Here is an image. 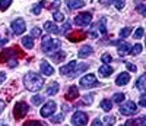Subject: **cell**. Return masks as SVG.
Listing matches in <instances>:
<instances>
[{
    "instance_id": "cell-27",
    "label": "cell",
    "mask_w": 146,
    "mask_h": 126,
    "mask_svg": "<svg viewBox=\"0 0 146 126\" xmlns=\"http://www.w3.org/2000/svg\"><path fill=\"white\" fill-rule=\"evenodd\" d=\"M142 50H143V46H142V44H135L133 47H130V53H131L133 56H137V54H140Z\"/></svg>"
},
{
    "instance_id": "cell-31",
    "label": "cell",
    "mask_w": 146,
    "mask_h": 126,
    "mask_svg": "<svg viewBox=\"0 0 146 126\" xmlns=\"http://www.w3.org/2000/svg\"><path fill=\"white\" fill-rule=\"evenodd\" d=\"M130 34H131V28H130V27L120 29V37H121V38H126V37H129Z\"/></svg>"
},
{
    "instance_id": "cell-11",
    "label": "cell",
    "mask_w": 146,
    "mask_h": 126,
    "mask_svg": "<svg viewBox=\"0 0 146 126\" xmlns=\"http://www.w3.org/2000/svg\"><path fill=\"white\" fill-rule=\"evenodd\" d=\"M56 109H57V104H56L54 101H47V103L41 107L40 113H41L42 117H50V116H53L54 113H56Z\"/></svg>"
},
{
    "instance_id": "cell-49",
    "label": "cell",
    "mask_w": 146,
    "mask_h": 126,
    "mask_svg": "<svg viewBox=\"0 0 146 126\" xmlns=\"http://www.w3.org/2000/svg\"><path fill=\"white\" fill-rule=\"evenodd\" d=\"M6 81V73L5 72H0V84H3Z\"/></svg>"
},
{
    "instance_id": "cell-2",
    "label": "cell",
    "mask_w": 146,
    "mask_h": 126,
    "mask_svg": "<svg viewBox=\"0 0 146 126\" xmlns=\"http://www.w3.org/2000/svg\"><path fill=\"white\" fill-rule=\"evenodd\" d=\"M23 85H25L27 90L29 91H40L42 85H44V79L40 76L38 73L35 72H28L25 76H23Z\"/></svg>"
},
{
    "instance_id": "cell-15",
    "label": "cell",
    "mask_w": 146,
    "mask_h": 126,
    "mask_svg": "<svg viewBox=\"0 0 146 126\" xmlns=\"http://www.w3.org/2000/svg\"><path fill=\"white\" fill-rule=\"evenodd\" d=\"M130 82V75H129V72H121L118 76H117V79H115V84L118 85V86H123V85H126V84H129Z\"/></svg>"
},
{
    "instance_id": "cell-34",
    "label": "cell",
    "mask_w": 146,
    "mask_h": 126,
    "mask_svg": "<svg viewBox=\"0 0 146 126\" xmlns=\"http://www.w3.org/2000/svg\"><path fill=\"white\" fill-rule=\"evenodd\" d=\"M104 120H105V125H107V126H113L114 122H115V117H114V116H105Z\"/></svg>"
},
{
    "instance_id": "cell-6",
    "label": "cell",
    "mask_w": 146,
    "mask_h": 126,
    "mask_svg": "<svg viewBox=\"0 0 146 126\" xmlns=\"http://www.w3.org/2000/svg\"><path fill=\"white\" fill-rule=\"evenodd\" d=\"M29 111V107L25 101H19L15 104V110H13V116L16 120H21L27 116V113Z\"/></svg>"
},
{
    "instance_id": "cell-12",
    "label": "cell",
    "mask_w": 146,
    "mask_h": 126,
    "mask_svg": "<svg viewBox=\"0 0 146 126\" xmlns=\"http://www.w3.org/2000/svg\"><path fill=\"white\" fill-rule=\"evenodd\" d=\"M10 28H12V31H13L16 35H21V34L25 32V29H27L25 21H23L22 18H18V19H15L13 22L10 23Z\"/></svg>"
},
{
    "instance_id": "cell-52",
    "label": "cell",
    "mask_w": 146,
    "mask_h": 126,
    "mask_svg": "<svg viewBox=\"0 0 146 126\" xmlns=\"http://www.w3.org/2000/svg\"><path fill=\"white\" fill-rule=\"evenodd\" d=\"M53 7H54V10H57V9L60 7V0H54V5H53Z\"/></svg>"
},
{
    "instance_id": "cell-47",
    "label": "cell",
    "mask_w": 146,
    "mask_h": 126,
    "mask_svg": "<svg viewBox=\"0 0 146 126\" xmlns=\"http://www.w3.org/2000/svg\"><path fill=\"white\" fill-rule=\"evenodd\" d=\"M5 107H6V101H5V100H2V98H0V115L3 113Z\"/></svg>"
},
{
    "instance_id": "cell-16",
    "label": "cell",
    "mask_w": 146,
    "mask_h": 126,
    "mask_svg": "<svg viewBox=\"0 0 146 126\" xmlns=\"http://www.w3.org/2000/svg\"><path fill=\"white\" fill-rule=\"evenodd\" d=\"M78 97H79V90L75 85H72L69 88V91L66 92V100H67V101H73V100H76Z\"/></svg>"
},
{
    "instance_id": "cell-35",
    "label": "cell",
    "mask_w": 146,
    "mask_h": 126,
    "mask_svg": "<svg viewBox=\"0 0 146 126\" xmlns=\"http://www.w3.org/2000/svg\"><path fill=\"white\" fill-rule=\"evenodd\" d=\"M143 34H145V29L140 27V28H137L136 29V32H135V40H140L142 37H143Z\"/></svg>"
},
{
    "instance_id": "cell-3",
    "label": "cell",
    "mask_w": 146,
    "mask_h": 126,
    "mask_svg": "<svg viewBox=\"0 0 146 126\" xmlns=\"http://www.w3.org/2000/svg\"><path fill=\"white\" fill-rule=\"evenodd\" d=\"M60 46H62L60 40H57V38H51V37H48V35L42 37V41H41V50H42L44 53H47V54H50L51 52L54 53L56 50H58V48H60Z\"/></svg>"
},
{
    "instance_id": "cell-13",
    "label": "cell",
    "mask_w": 146,
    "mask_h": 126,
    "mask_svg": "<svg viewBox=\"0 0 146 126\" xmlns=\"http://www.w3.org/2000/svg\"><path fill=\"white\" fill-rule=\"evenodd\" d=\"M40 70H41L42 75H45V76H51V75H54V68H53L48 62H45V60H41V63H40Z\"/></svg>"
},
{
    "instance_id": "cell-10",
    "label": "cell",
    "mask_w": 146,
    "mask_h": 126,
    "mask_svg": "<svg viewBox=\"0 0 146 126\" xmlns=\"http://www.w3.org/2000/svg\"><path fill=\"white\" fill-rule=\"evenodd\" d=\"M98 85H100L98 79H96L95 75H92V73L85 75V76L80 79V86H83V88H95Z\"/></svg>"
},
{
    "instance_id": "cell-44",
    "label": "cell",
    "mask_w": 146,
    "mask_h": 126,
    "mask_svg": "<svg viewBox=\"0 0 146 126\" xmlns=\"http://www.w3.org/2000/svg\"><path fill=\"white\" fill-rule=\"evenodd\" d=\"M69 28H70V23L69 22H64V25L62 27V29H60V34H64L66 31H69Z\"/></svg>"
},
{
    "instance_id": "cell-39",
    "label": "cell",
    "mask_w": 146,
    "mask_h": 126,
    "mask_svg": "<svg viewBox=\"0 0 146 126\" xmlns=\"http://www.w3.org/2000/svg\"><path fill=\"white\" fill-rule=\"evenodd\" d=\"M23 126H44L41 122H36V120H29V122H25Z\"/></svg>"
},
{
    "instance_id": "cell-54",
    "label": "cell",
    "mask_w": 146,
    "mask_h": 126,
    "mask_svg": "<svg viewBox=\"0 0 146 126\" xmlns=\"http://www.w3.org/2000/svg\"><path fill=\"white\" fill-rule=\"evenodd\" d=\"M6 43H7L6 38H0V46H3V44H6Z\"/></svg>"
},
{
    "instance_id": "cell-18",
    "label": "cell",
    "mask_w": 146,
    "mask_h": 126,
    "mask_svg": "<svg viewBox=\"0 0 146 126\" xmlns=\"http://www.w3.org/2000/svg\"><path fill=\"white\" fill-rule=\"evenodd\" d=\"M94 53V50H92V47L91 46H83L80 50H79V53H78V56L80 57V59H85V57H88V56H91Z\"/></svg>"
},
{
    "instance_id": "cell-8",
    "label": "cell",
    "mask_w": 146,
    "mask_h": 126,
    "mask_svg": "<svg viewBox=\"0 0 146 126\" xmlns=\"http://www.w3.org/2000/svg\"><path fill=\"white\" fill-rule=\"evenodd\" d=\"M137 111V104L135 101H126L120 106V113L124 116H131Z\"/></svg>"
},
{
    "instance_id": "cell-51",
    "label": "cell",
    "mask_w": 146,
    "mask_h": 126,
    "mask_svg": "<svg viewBox=\"0 0 146 126\" xmlns=\"http://www.w3.org/2000/svg\"><path fill=\"white\" fill-rule=\"evenodd\" d=\"M91 126H102V123L100 122V119H95L94 122H92V125Z\"/></svg>"
},
{
    "instance_id": "cell-29",
    "label": "cell",
    "mask_w": 146,
    "mask_h": 126,
    "mask_svg": "<svg viewBox=\"0 0 146 126\" xmlns=\"http://www.w3.org/2000/svg\"><path fill=\"white\" fill-rule=\"evenodd\" d=\"M31 101H32L34 106H40V104L44 101V97H42V95H34V97L31 98Z\"/></svg>"
},
{
    "instance_id": "cell-48",
    "label": "cell",
    "mask_w": 146,
    "mask_h": 126,
    "mask_svg": "<svg viewBox=\"0 0 146 126\" xmlns=\"http://www.w3.org/2000/svg\"><path fill=\"white\" fill-rule=\"evenodd\" d=\"M18 65V62L15 60V59H12V60H9V68H15Z\"/></svg>"
},
{
    "instance_id": "cell-40",
    "label": "cell",
    "mask_w": 146,
    "mask_h": 126,
    "mask_svg": "<svg viewBox=\"0 0 146 126\" xmlns=\"http://www.w3.org/2000/svg\"><path fill=\"white\" fill-rule=\"evenodd\" d=\"M124 65H126V68L130 70V72H136L137 70V68H136V65H133V63L131 62H126L124 63Z\"/></svg>"
},
{
    "instance_id": "cell-22",
    "label": "cell",
    "mask_w": 146,
    "mask_h": 126,
    "mask_svg": "<svg viewBox=\"0 0 146 126\" xmlns=\"http://www.w3.org/2000/svg\"><path fill=\"white\" fill-rule=\"evenodd\" d=\"M145 86H146V75H140L139 79L136 81V88L139 91H145Z\"/></svg>"
},
{
    "instance_id": "cell-1",
    "label": "cell",
    "mask_w": 146,
    "mask_h": 126,
    "mask_svg": "<svg viewBox=\"0 0 146 126\" xmlns=\"http://www.w3.org/2000/svg\"><path fill=\"white\" fill-rule=\"evenodd\" d=\"M85 70H88V63H79L76 60H72L70 63L60 68V73L66 75L67 78H75L78 75L83 73Z\"/></svg>"
},
{
    "instance_id": "cell-19",
    "label": "cell",
    "mask_w": 146,
    "mask_h": 126,
    "mask_svg": "<svg viewBox=\"0 0 146 126\" xmlns=\"http://www.w3.org/2000/svg\"><path fill=\"white\" fill-rule=\"evenodd\" d=\"M117 52H118L120 56H126V54L130 52V44L126 43V41H124V43L120 41V43H118V50H117Z\"/></svg>"
},
{
    "instance_id": "cell-46",
    "label": "cell",
    "mask_w": 146,
    "mask_h": 126,
    "mask_svg": "<svg viewBox=\"0 0 146 126\" xmlns=\"http://www.w3.org/2000/svg\"><path fill=\"white\" fill-rule=\"evenodd\" d=\"M63 117H64V115H60V116H56V117H53V120L51 122H54V123H60L63 120Z\"/></svg>"
},
{
    "instance_id": "cell-32",
    "label": "cell",
    "mask_w": 146,
    "mask_h": 126,
    "mask_svg": "<svg viewBox=\"0 0 146 126\" xmlns=\"http://www.w3.org/2000/svg\"><path fill=\"white\" fill-rule=\"evenodd\" d=\"M41 9H42V3H35L32 7V13L34 15H40L41 13Z\"/></svg>"
},
{
    "instance_id": "cell-7",
    "label": "cell",
    "mask_w": 146,
    "mask_h": 126,
    "mask_svg": "<svg viewBox=\"0 0 146 126\" xmlns=\"http://www.w3.org/2000/svg\"><path fill=\"white\" fill-rule=\"evenodd\" d=\"M92 21V13L91 12H82V13L75 16V23L78 27H88Z\"/></svg>"
},
{
    "instance_id": "cell-36",
    "label": "cell",
    "mask_w": 146,
    "mask_h": 126,
    "mask_svg": "<svg viewBox=\"0 0 146 126\" xmlns=\"http://www.w3.org/2000/svg\"><path fill=\"white\" fill-rule=\"evenodd\" d=\"M101 60H102V63L104 65H107V63H111V60H113V57H111V54H102L101 56Z\"/></svg>"
},
{
    "instance_id": "cell-33",
    "label": "cell",
    "mask_w": 146,
    "mask_h": 126,
    "mask_svg": "<svg viewBox=\"0 0 146 126\" xmlns=\"http://www.w3.org/2000/svg\"><path fill=\"white\" fill-rule=\"evenodd\" d=\"M114 101L115 103H123L124 101V98H126V95L124 94H121V92H117V94H114Z\"/></svg>"
},
{
    "instance_id": "cell-30",
    "label": "cell",
    "mask_w": 146,
    "mask_h": 126,
    "mask_svg": "<svg viewBox=\"0 0 146 126\" xmlns=\"http://www.w3.org/2000/svg\"><path fill=\"white\" fill-rule=\"evenodd\" d=\"M10 3H12V0H0V10L5 12L10 6Z\"/></svg>"
},
{
    "instance_id": "cell-20",
    "label": "cell",
    "mask_w": 146,
    "mask_h": 126,
    "mask_svg": "<svg viewBox=\"0 0 146 126\" xmlns=\"http://www.w3.org/2000/svg\"><path fill=\"white\" fill-rule=\"evenodd\" d=\"M44 29L47 31V32H53V34H60V29H58V27L57 25H54L53 22H45L44 23Z\"/></svg>"
},
{
    "instance_id": "cell-38",
    "label": "cell",
    "mask_w": 146,
    "mask_h": 126,
    "mask_svg": "<svg viewBox=\"0 0 146 126\" xmlns=\"http://www.w3.org/2000/svg\"><path fill=\"white\" fill-rule=\"evenodd\" d=\"M124 5H126V0H115V9L117 10H123Z\"/></svg>"
},
{
    "instance_id": "cell-42",
    "label": "cell",
    "mask_w": 146,
    "mask_h": 126,
    "mask_svg": "<svg viewBox=\"0 0 146 126\" xmlns=\"http://www.w3.org/2000/svg\"><path fill=\"white\" fill-rule=\"evenodd\" d=\"M92 101H94V95H85V97H83V103L92 104Z\"/></svg>"
},
{
    "instance_id": "cell-28",
    "label": "cell",
    "mask_w": 146,
    "mask_h": 126,
    "mask_svg": "<svg viewBox=\"0 0 146 126\" xmlns=\"http://www.w3.org/2000/svg\"><path fill=\"white\" fill-rule=\"evenodd\" d=\"M53 18H54V21H57V22H64V19H66V16L62 13V12H58V10H54V12H53Z\"/></svg>"
},
{
    "instance_id": "cell-25",
    "label": "cell",
    "mask_w": 146,
    "mask_h": 126,
    "mask_svg": "<svg viewBox=\"0 0 146 126\" xmlns=\"http://www.w3.org/2000/svg\"><path fill=\"white\" fill-rule=\"evenodd\" d=\"M57 92H58V84L57 82H53L47 88V95H56Z\"/></svg>"
},
{
    "instance_id": "cell-14",
    "label": "cell",
    "mask_w": 146,
    "mask_h": 126,
    "mask_svg": "<svg viewBox=\"0 0 146 126\" xmlns=\"http://www.w3.org/2000/svg\"><path fill=\"white\" fill-rule=\"evenodd\" d=\"M85 37H86V34H85L83 31H75V32L67 35V40H70L72 43H78V41L85 40Z\"/></svg>"
},
{
    "instance_id": "cell-37",
    "label": "cell",
    "mask_w": 146,
    "mask_h": 126,
    "mask_svg": "<svg viewBox=\"0 0 146 126\" xmlns=\"http://www.w3.org/2000/svg\"><path fill=\"white\" fill-rule=\"evenodd\" d=\"M136 9H137V12H139V13H140L142 16H145V15H146V9H145V5H143V3H137Z\"/></svg>"
},
{
    "instance_id": "cell-23",
    "label": "cell",
    "mask_w": 146,
    "mask_h": 126,
    "mask_svg": "<svg viewBox=\"0 0 146 126\" xmlns=\"http://www.w3.org/2000/svg\"><path fill=\"white\" fill-rule=\"evenodd\" d=\"M22 44H23V47H25V48L31 50V48H34V38H32L31 35L23 37V38H22Z\"/></svg>"
},
{
    "instance_id": "cell-9",
    "label": "cell",
    "mask_w": 146,
    "mask_h": 126,
    "mask_svg": "<svg viewBox=\"0 0 146 126\" xmlns=\"http://www.w3.org/2000/svg\"><path fill=\"white\" fill-rule=\"evenodd\" d=\"M88 123V115L85 111H76L72 116V125L73 126H85Z\"/></svg>"
},
{
    "instance_id": "cell-24",
    "label": "cell",
    "mask_w": 146,
    "mask_h": 126,
    "mask_svg": "<svg viewBox=\"0 0 146 126\" xmlns=\"http://www.w3.org/2000/svg\"><path fill=\"white\" fill-rule=\"evenodd\" d=\"M66 53L64 52H54L53 54H51V57H53V60L56 62V63H60V62H63L64 59H66Z\"/></svg>"
},
{
    "instance_id": "cell-41",
    "label": "cell",
    "mask_w": 146,
    "mask_h": 126,
    "mask_svg": "<svg viewBox=\"0 0 146 126\" xmlns=\"http://www.w3.org/2000/svg\"><path fill=\"white\" fill-rule=\"evenodd\" d=\"M31 37H32V38H35V37H41V29L40 28H32Z\"/></svg>"
},
{
    "instance_id": "cell-45",
    "label": "cell",
    "mask_w": 146,
    "mask_h": 126,
    "mask_svg": "<svg viewBox=\"0 0 146 126\" xmlns=\"http://www.w3.org/2000/svg\"><path fill=\"white\" fill-rule=\"evenodd\" d=\"M137 125H139V122H137V120H131V119H130V120H127V122H126V125H124V126H137Z\"/></svg>"
},
{
    "instance_id": "cell-4",
    "label": "cell",
    "mask_w": 146,
    "mask_h": 126,
    "mask_svg": "<svg viewBox=\"0 0 146 126\" xmlns=\"http://www.w3.org/2000/svg\"><path fill=\"white\" fill-rule=\"evenodd\" d=\"M107 34V28H105V18H101V21H98L96 23H94L89 28V35L94 38H98L100 35Z\"/></svg>"
},
{
    "instance_id": "cell-43",
    "label": "cell",
    "mask_w": 146,
    "mask_h": 126,
    "mask_svg": "<svg viewBox=\"0 0 146 126\" xmlns=\"http://www.w3.org/2000/svg\"><path fill=\"white\" fill-rule=\"evenodd\" d=\"M139 106H140V107H145V106H146V94H142V95H140Z\"/></svg>"
},
{
    "instance_id": "cell-53",
    "label": "cell",
    "mask_w": 146,
    "mask_h": 126,
    "mask_svg": "<svg viewBox=\"0 0 146 126\" xmlns=\"http://www.w3.org/2000/svg\"><path fill=\"white\" fill-rule=\"evenodd\" d=\"M100 2H101L102 5H107V6H108V5H111L114 0H100Z\"/></svg>"
},
{
    "instance_id": "cell-26",
    "label": "cell",
    "mask_w": 146,
    "mask_h": 126,
    "mask_svg": "<svg viewBox=\"0 0 146 126\" xmlns=\"http://www.w3.org/2000/svg\"><path fill=\"white\" fill-rule=\"evenodd\" d=\"M101 109L104 111H110L113 109V101H111V100H102V101H101Z\"/></svg>"
},
{
    "instance_id": "cell-21",
    "label": "cell",
    "mask_w": 146,
    "mask_h": 126,
    "mask_svg": "<svg viewBox=\"0 0 146 126\" xmlns=\"http://www.w3.org/2000/svg\"><path fill=\"white\" fill-rule=\"evenodd\" d=\"M111 73H113V68L110 66V65H102L100 68V75H101V76H104V78L110 76Z\"/></svg>"
},
{
    "instance_id": "cell-50",
    "label": "cell",
    "mask_w": 146,
    "mask_h": 126,
    "mask_svg": "<svg viewBox=\"0 0 146 126\" xmlns=\"http://www.w3.org/2000/svg\"><path fill=\"white\" fill-rule=\"evenodd\" d=\"M137 122L140 123V126H146V117H145V116H142V117H140Z\"/></svg>"
},
{
    "instance_id": "cell-17",
    "label": "cell",
    "mask_w": 146,
    "mask_h": 126,
    "mask_svg": "<svg viewBox=\"0 0 146 126\" xmlns=\"http://www.w3.org/2000/svg\"><path fill=\"white\" fill-rule=\"evenodd\" d=\"M66 5L70 10H75V9H80L85 6L83 0H66Z\"/></svg>"
},
{
    "instance_id": "cell-55",
    "label": "cell",
    "mask_w": 146,
    "mask_h": 126,
    "mask_svg": "<svg viewBox=\"0 0 146 126\" xmlns=\"http://www.w3.org/2000/svg\"><path fill=\"white\" fill-rule=\"evenodd\" d=\"M2 126H7V125H2Z\"/></svg>"
},
{
    "instance_id": "cell-5",
    "label": "cell",
    "mask_w": 146,
    "mask_h": 126,
    "mask_svg": "<svg viewBox=\"0 0 146 126\" xmlns=\"http://www.w3.org/2000/svg\"><path fill=\"white\" fill-rule=\"evenodd\" d=\"M12 56H19L22 57L23 53L19 50V47H12V48H6V50H2L0 52V63H5V62H9Z\"/></svg>"
}]
</instances>
